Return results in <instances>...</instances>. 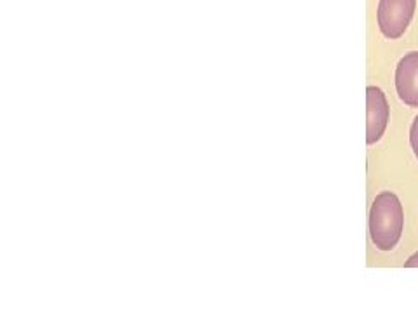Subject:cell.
<instances>
[{"label":"cell","instance_id":"5","mask_svg":"<svg viewBox=\"0 0 418 313\" xmlns=\"http://www.w3.org/2000/svg\"><path fill=\"white\" fill-rule=\"evenodd\" d=\"M410 143H412L413 153L418 158V115L415 117V121H413L412 128H410Z\"/></svg>","mask_w":418,"mask_h":313},{"label":"cell","instance_id":"1","mask_svg":"<svg viewBox=\"0 0 418 313\" xmlns=\"http://www.w3.org/2000/svg\"><path fill=\"white\" fill-rule=\"evenodd\" d=\"M405 228V213L398 195L382 192L375 197L370 209V235L380 251H392L401 241Z\"/></svg>","mask_w":418,"mask_h":313},{"label":"cell","instance_id":"3","mask_svg":"<svg viewBox=\"0 0 418 313\" xmlns=\"http://www.w3.org/2000/svg\"><path fill=\"white\" fill-rule=\"evenodd\" d=\"M389 124V103L384 91L377 86L366 87V143L375 145L385 135Z\"/></svg>","mask_w":418,"mask_h":313},{"label":"cell","instance_id":"2","mask_svg":"<svg viewBox=\"0 0 418 313\" xmlns=\"http://www.w3.org/2000/svg\"><path fill=\"white\" fill-rule=\"evenodd\" d=\"M417 0H380L377 9L378 28L385 38L403 37L415 16Z\"/></svg>","mask_w":418,"mask_h":313},{"label":"cell","instance_id":"6","mask_svg":"<svg viewBox=\"0 0 418 313\" xmlns=\"http://www.w3.org/2000/svg\"><path fill=\"white\" fill-rule=\"evenodd\" d=\"M406 268H418V252H415L413 256H410L408 261L405 263Z\"/></svg>","mask_w":418,"mask_h":313},{"label":"cell","instance_id":"4","mask_svg":"<svg viewBox=\"0 0 418 313\" xmlns=\"http://www.w3.org/2000/svg\"><path fill=\"white\" fill-rule=\"evenodd\" d=\"M396 91L399 100L418 108V51L403 56L396 68Z\"/></svg>","mask_w":418,"mask_h":313}]
</instances>
